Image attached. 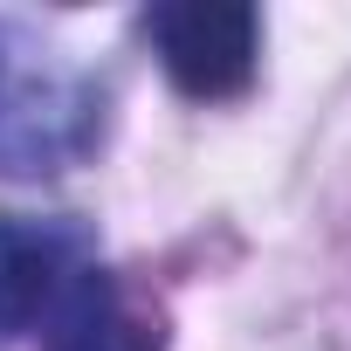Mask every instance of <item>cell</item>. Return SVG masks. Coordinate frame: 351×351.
<instances>
[{"label": "cell", "instance_id": "6da1fadb", "mask_svg": "<svg viewBox=\"0 0 351 351\" xmlns=\"http://www.w3.org/2000/svg\"><path fill=\"white\" fill-rule=\"evenodd\" d=\"M145 35L158 49V69L193 104L241 97L262 62V14L248 0H172L145 14Z\"/></svg>", "mask_w": 351, "mask_h": 351}, {"label": "cell", "instance_id": "7a4b0ae2", "mask_svg": "<svg viewBox=\"0 0 351 351\" xmlns=\"http://www.w3.org/2000/svg\"><path fill=\"white\" fill-rule=\"evenodd\" d=\"M83 234L69 221L0 214V337H21L56 317V303L83 276Z\"/></svg>", "mask_w": 351, "mask_h": 351}, {"label": "cell", "instance_id": "3957f363", "mask_svg": "<svg viewBox=\"0 0 351 351\" xmlns=\"http://www.w3.org/2000/svg\"><path fill=\"white\" fill-rule=\"evenodd\" d=\"M49 351H165L158 310H145L117 276L83 269L49 317Z\"/></svg>", "mask_w": 351, "mask_h": 351}, {"label": "cell", "instance_id": "277c9868", "mask_svg": "<svg viewBox=\"0 0 351 351\" xmlns=\"http://www.w3.org/2000/svg\"><path fill=\"white\" fill-rule=\"evenodd\" d=\"M8 104H14V90H8V69H0V124H8Z\"/></svg>", "mask_w": 351, "mask_h": 351}]
</instances>
